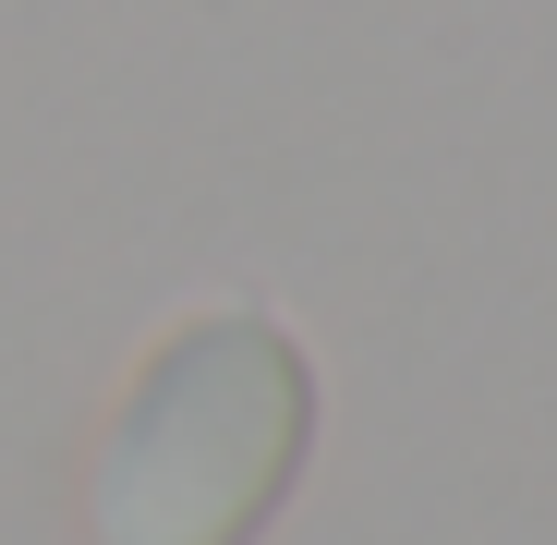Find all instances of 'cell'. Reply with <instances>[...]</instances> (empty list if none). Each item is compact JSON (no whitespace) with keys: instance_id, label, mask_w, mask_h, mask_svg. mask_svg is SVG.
I'll list each match as a JSON object with an SVG mask.
<instances>
[{"instance_id":"cell-1","label":"cell","mask_w":557,"mask_h":545,"mask_svg":"<svg viewBox=\"0 0 557 545\" xmlns=\"http://www.w3.org/2000/svg\"><path fill=\"white\" fill-rule=\"evenodd\" d=\"M315 436V363L267 315H182L98 436V545H255Z\"/></svg>"}]
</instances>
